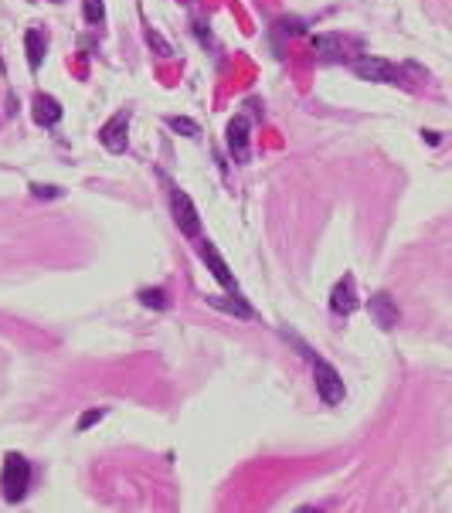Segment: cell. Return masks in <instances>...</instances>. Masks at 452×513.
Listing matches in <instances>:
<instances>
[{"mask_svg": "<svg viewBox=\"0 0 452 513\" xmlns=\"http://www.w3.org/2000/svg\"><path fill=\"white\" fill-rule=\"evenodd\" d=\"M146 41H150V48H157L160 54H174V48H170V45H167V41L160 38L157 31H150V34H146Z\"/></svg>", "mask_w": 452, "mask_h": 513, "instance_id": "cell-19", "label": "cell"}, {"mask_svg": "<svg viewBox=\"0 0 452 513\" xmlns=\"http://www.w3.org/2000/svg\"><path fill=\"white\" fill-rule=\"evenodd\" d=\"M228 147H232V154L239 156V160L248 156V119L245 116H235L228 123Z\"/></svg>", "mask_w": 452, "mask_h": 513, "instance_id": "cell-10", "label": "cell"}, {"mask_svg": "<svg viewBox=\"0 0 452 513\" xmlns=\"http://www.w3.org/2000/svg\"><path fill=\"white\" fill-rule=\"evenodd\" d=\"M58 119H61V103H58L54 96L38 92V96H34V123H41V126H54Z\"/></svg>", "mask_w": 452, "mask_h": 513, "instance_id": "cell-9", "label": "cell"}, {"mask_svg": "<svg viewBox=\"0 0 452 513\" xmlns=\"http://www.w3.org/2000/svg\"><path fill=\"white\" fill-rule=\"evenodd\" d=\"M103 418H106V408H89L79 418V425H75V429H79V432H89V429H92L96 422H103Z\"/></svg>", "mask_w": 452, "mask_h": 513, "instance_id": "cell-16", "label": "cell"}, {"mask_svg": "<svg viewBox=\"0 0 452 513\" xmlns=\"http://www.w3.org/2000/svg\"><path fill=\"white\" fill-rule=\"evenodd\" d=\"M313 381H317V394L323 405H340L344 401V394H347L344 378L337 374V367L330 360L313 357Z\"/></svg>", "mask_w": 452, "mask_h": 513, "instance_id": "cell-2", "label": "cell"}, {"mask_svg": "<svg viewBox=\"0 0 452 513\" xmlns=\"http://www.w3.org/2000/svg\"><path fill=\"white\" fill-rule=\"evenodd\" d=\"M208 303L218 309H225V313H235L239 320H252V306L241 299L239 292H232V296H208Z\"/></svg>", "mask_w": 452, "mask_h": 513, "instance_id": "cell-12", "label": "cell"}, {"mask_svg": "<svg viewBox=\"0 0 452 513\" xmlns=\"http://www.w3.org/2000/svg\"><path fill=\"white\" fill-rule=\"evenodd\" d=\"M140 303L150 309H167V292L163 289H140Z\"/></svg>", "mask_w": 452, "mask_h": 513, "instance_id": "cell-14", "label": "cell"}, {"mask_svg": "<svg viewBox=\"0 0 452 513\" xmlns=\"http://www.w3.org/2000/svg\"><path fill=\"white\" fill-rule=\"evenodd\" d=\"M24 48H27V65H31V72H38L41 61H45V48H48V41H45V34H41L38 27H31L24 34Z\"/></svg>", "mask_w": 452, "mask_h": 513, "instance_id": "cell-11", "label": "cell"}, {"mask_svg": "<svg viewBox=\"0 0 452 513\" xmlns=\"http://www.w3.org/2000/svg\"><path fill=\"white\" fill-rule=\"evenodd\" d=\"M27 486H31V462L17 452H7L3 469H0V489H3V500L7 503H17L24 500Z\"/></svg>", "mask_w": 452, "mask_h": 513, "instance_id": "cell-1", "label": "cell"}, {"mask_svg": "<svg viewBox=\"0 0 452 513\" xmlns=\"http://www.w3.org/2000/svg\"><path fill=\"white\" fill-rule=\"evenodd\" d=\"M422 136H425V140H428V143H432V147H435V143L442 140V133H432V129H428V133H422Z\"/></svg>", "mask_w": 452, "mask_h": 513, "instance_id": "cell-21", "label": "cell"}, {"mask_svg": "<svg viewBox=\"0 0 452 513\" xmlns=\"http://www.w3.org/2000/svg\"><path fill=\"white\" fill-rule=\"evenodd\" d=\"M350 68H354V75L364 78V82H381V85H398L401 82L398 65H391V61H384V58H374V54L357 58Z\"/></svg>", "mask_w": 452, "mask_h": 513, "instance_id": "cell-3", "label": "cell"}, {"mask_svg": "<svg viewBox=\"0 0 452 513\" xmlns=\"http://www.w3.org/2000/svg\"><path fill=\"white\" fill-rule=\"evenodd\" d=\"M167 126L174 129V133H184V136H201V126L194 119H187V116H170Z\"/></svg>", "mask_w": 452, "mask_h": 513, "instance_id": "cell-13", "label": "cell"}, {"mask_svg": "<svg viewBox=\"0 0 452 513\" xmlns=\"http://www.w3.org/2000/svg\"><path fill=\"white\" fill-rule=\"evenodd\" d=\"M170 211H174V221H177L181 235L194 238V235L201 231V218H197V207H194V201L187 198L181 187H170Z\"/></svg>", "mask_w": 452, "mask_h": 513, "instance_id": "cell-4", "label": "cell"}, {"mask_svg": "<svg viewBox=\"0 0 452 513\" xmlns=\"http://www.w3.org/2000/svg\"><path fill=\"white\" fill-rule=\"evenodd\" d=\"M313 48H317L323 58H333V54L340 52V48H337V38H317V41H313Z\"/></svg>", "mask_w": 452, "mask_h": 513, "instance_id": "cell-18", "label": "cell"}, {"mask_svg": "<svg viewBox=\"0 0 452 513\" xmlns=\"http://www.w3.org/2000/svg\"><path fill=\"white\" fill-rule=\"evenodd\" d=\"M282 31H293V34H299L303 24H299V21H282Z\"/></svg>", "mask_w": 452, "mask_h": 513, "instance_id": "cell-20", "label": "cell"}, {"mask_svg": "<svg viewBox=\"0 0 452 513\" xmlns=\"http://www.w3.org/2000/svg\"><path fill=\"white\" fill-rule=\"evenodd\" d=\"M368 309H371L374 323H377L381 330H395V327H398V303L391 299V292H374Z\"/></svg>", "mask_w": 452, "mask_h": 513, "instance_id": "cell-6", "label": "cell"}, {"mask_svg": "<svg viewBox=\"0 0 452 513\" xmlns=\"http://www.w3.org/2000/svg\"><path fill=\"white\" fill-rule=\"evenodd\" d=\"M31 194L41 198V201H54V198H61V187H54V184H31Z\"/></svg>", "mask_w": 452, "mask_h": 513, "instance_id": "cell-17", "label": "cell"}, {"mask_svg": "<svg viewBox=\"0 0 452 513\" xmlns=\"http://www.w3.org/2000/svg\"><path fill=\"white\" fill-rule=\"evenodd\" d=\"M82 10H85V21L89 24H103V17H106L103 0H82Z\"/></svg>", "mask_w": 452, "mask_h": 513, "instance_id": "cell-15", "label": "cell"}, {"mask_svg": "<svg viewBox=\"0 0 452 513\" xmlns=\"http://www.w3.org/2000/svg\"><path fill=\"white\" fill-rule=\"evenodd\" d=\"M201 258L208 262V269H211V272H214V279H218V283L225 285L228 292H239V283H235V276L228 272V265H225V258H221V252L214 248L211 241H204V245H201Z\"/></svg>", "mask_w": 452, "mask_h": 513, "instance_id": "cell-8", "label": "cell"}, {"mask_svg": "<svg viewBox=\"0 0 452 513\" xmlns=\"http://www.w3.org/2000/svg\"><path fill=\"white\" fill-rule=\"evenodd\" d=\"M357 306H361V303H357V292H354V276L337 279L333 292H330V309H333V313H340V316H350Z\"/></svg>", "mask_w": 452, "mask_h": 513, "instance_id": "cell-7", "label": "cell"}, {"mask_svg": "<svg viewBox=\"0 0 452 513\" xmlns=\"http://www.w3.org/2000/svg\"><path fill=\"white\" fill-rule=\"evenodd\" d=\"M126 133H130V109L116 112L106 126L99 129V140H103V147L109 154H123L126 150Z\"/></svg>", "mask_w": 452, "mask_h": 513, "instance_id": "cell-5", "label": "cell"}]
</instances>
